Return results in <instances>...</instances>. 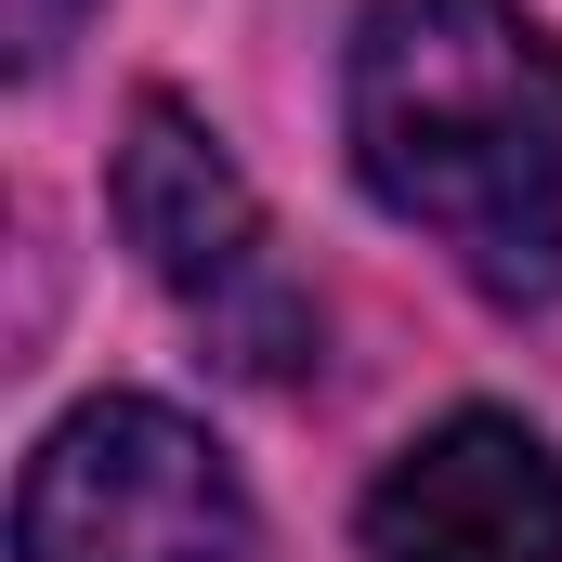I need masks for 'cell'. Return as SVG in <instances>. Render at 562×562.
I'll return each instance as SVG.
<instances>
[{
    "instance_id": "277c9868",
    "label": "cell",
    "mask_w": 562,
    "mask_h": 562,
    "mask_svg": "<svg viewBox=\"0 0 562 562\" xmlns=\"http://www.w3.org/2000/svg\"><path fill=\"white\" fill-rule=\"evenodd\" d=\"M367 562H562V458L524 419H431L367 484Z\"/></svg>"
},
{
    "instance_id": "5b68a950",
    "label": "cell",
    "mask_w": 562,
    "mask_h": 562,
    "mask_svg": "<svg viewBox=\"0 0 562 562\" xmlns=\"http://www.w3.org/2000/svg\"><path fill=\"white\" fill-rule=\"evenodd\" d=\"M66 40H79V0H13V66H26V79H40Z\"/></svg>"
},
{
    "instance_id": "6da1fadb",
    "label": "cell",
    "mask_w": 562,
    "mask_h": 562,
    "mask_svg": "<svg viewBox=\"0 0 562 562\" xmlns=\"http://www.w3.org/2000/svg\"><path fill=\"white\" fill-rule=\"evenodd\" d=\"M353 170L484 301L562 288V53L510 0H380L353 26Z\"/></svg>"
},
{
    "instance_id": "7a4b0ae2",
    "label": "cell",
    "mask_w": 562,
    "mask_h": 562,
    "mask_svg": "<svg viewBox=\"0 0 562 562\" xmlns=\"http://www.w3.org/2000/svg\"><path fill=\"white\" fill-rule=\"evenodd\" d=\"M119 223H132L144 276L170 288L249 380H301V367H314L327 314H314V288L276 262V223H262L249 170L196 132L183 105H132V144H119Z\"/></svg>"
},
{
    "instance_id": "3957f363",
    "label": "cell",
    "mask_w": 562,
    "mask_h": 562,
    "mask_svg": "<svg viewBox=\"0 0 562 562\" xmlns=\"http://www.w3.org/2000/svg\"><path fill=\"white\" fill-rule=\"evenodd\" d=\"M13 562H249V497L196 419L105 393L26 458Z\"/></svg>"
}]
</instances>
